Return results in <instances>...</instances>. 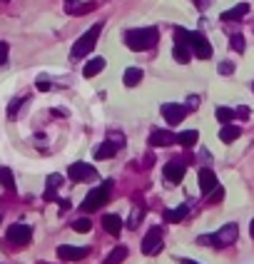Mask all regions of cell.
I'll use <instances>...</instances> for the list:
<instances>
[{
  "label": "cell",
  "mask_w": 254,
  "mask_h": 264,
  "mask_svg": "<svg viewBox=\"0 0 254 264\" xmlns=\"http://www.w3.org/2000/svg\"><path fill=\"white\" fill-rule=\"evenodd\" d=\"M142 77H145V72H142L140 67H127L125 77H122V80H125L127 87H137V85L142 82Z\"/></svg>",
  "instance_id": "obj_18"
},
{
  "label": "cell",
  "mask_w": 254,
  "mask_h": 264,
  "mask_svg": "<svg viewBox=\"0 0 254 264\" xmlns=\"http://www.w3.org/2000/svg\"><path fill=\"white\" fill-rule=\"evenodd\" d=\"M63 185V175H50L48 177V190H45V199H55V190Z\"/></svg>",
  "instance_id": "obj_23"
},
{
  "label": "cell",
  "mask_w": 254,
  "mask_h": 264,
  "mask_svg": "<svg viewBox=\"0 0 254 264\" xmlns=\"http://www.w3.org/2000/svg\"><path fill=\"white\" fill-rule=\"evenodd\" d=\"M87 254H90V249H85V247H70V244H60L58 247V257L63 262H80Z\"/></svg>",
  "instance_id": "obj_10"
},
{
  "label": "cell",
  "mask_w": 254,
  "mask_h": 264,
  "mask_svg": "<svg viewBox=\"0 0 254 264\" xmlns=\"http://www.w3.org/2000/svg\"><path fill=\"white\" fill-rule=\"evenodd\" d=\"M172 55H175V60H177L180 65H187V63L192 60V48L190 45H175Z\"/></svg>",
  "instance_id": "obj_21"
},
{
  "label": "cell",
  "mask_w": 254,
  "mask_h": 264,
  "mask_svg": "<svg viewBox=\"0 0 254 264\" xmlns=\"http://www.w3.org/2000/svg\"><path fill=\"white\" fill-rule=\"evenodd\" d=\"M160 40V30L157 28H137V30H127L125 33V43L130 50H137V53H145V50H152Z\"/></svg>",
  "instance_id": "obj_1"
},
{
  "label": "cell",
  "mask_w": 254,
  "mask_h": 264,
  "mask_svg": "<svg viewBox=\"0 0 254 264\" xmlns=\"http://www.w3.org/2000/svg\"><path fill=\"white\" fill-rule=\"evenodd\" d=\"M72 229L85 234V232H90V229H92V222H90L87 217H80V219H75V222H72Z\"/></svg>",
  "instance_id": "obj_29"
},
{
  "label": "cell",
  "mask_w": 254,
  "mask_h": 264,
  "mask_svg": "<svg viewBox=\"0 0 254 264\" xmlns=\"http://www.w3.org/2000/svg\"><path fill=\"white\" fill-rule=\"evenodd\" d=\"M145 212H147V207H145V204H137V207L132 209V214H130L127 227H130V229H137V227L142 224V219H145Z\"/></svg>",
  "instance_id": "obj_20"
},
{
  "label": "cell",
  "mask_w": 254,
  "mask_h": 264,
  "mask_svg": "<svg viewBox=\"0 0 254 264\" xmlns=\"http://www.w3.org/2000/svg\"><path fill=\"white\" fill-rule=\"evenodd\" d=\"M249 234L254 237V219H252V224H249Z\"/></svg>",
  "instance_id": "obj_41"
},
{
  "label": "cell",
  "mask_w": 254,
  "mask_h": 264,
  "mask_svg": "<svg viewBox=\"0 0 254 264\" xmlns=\"http://www.w3.org/2000/svg\"><path fill=\"white\" fill-rule=\"evenodd\" d=\"M252 90H254V82H252Z\"/></svg>",
  "instance_id": "obj_42"
},
{
  "label": "cell",
  "mask_w": 254,
  "mask_h": 264,
  "mask_svg": "<svg viewBox=\"0 0 254 264\" xmlns=\"http://www.w3.org/2000/svg\"><path fill=\"white\" fill-rule=\"evenodd\" d=\"M0 185H3L5 190L15 192V177H13V172H10L8 167H0Z\"/></svg>",
  "instance_id": "obj_26"
},
{
  "label": "cell",
  "mask_w": 254,
  "mask_h": 264,
  "mask_svg": "<svg viewBox=\"0 0 254 264\" xmlns=\"http://www.w3.org/2000/svg\"><path fill=\"white\" fill-rule=\"evenodd\" d=\"M232 72H234V63H229V60L219 63V75H232Z\"/></svg>",
  "instance_id": "obj_32"
},
{
  "label": "cell",
  "mask_w": 254,
  "mask_h": 264,
  "mask_svg": "<svg viewBox=\"0 0 254 264\" xmlns=\"http://www.w3.org/2000/svg\"><path fill=\"white\" fill-rule=\"evenodd\" d=\"M97 8V3H85V5H72V8H67V13H72V15H85V13H90V10H95Z\"/></svg>",
  "instance_id": "obj_28"
},
{
  "label": "cell",
  "mask_w": 254,
  "mask_h": 264,
  "mask_svg": "<svg viewBox=\"0 0 254 264\" xmlns=\"http://www.w3.org/2000/svg\"><path fill=\"white\" fill-rule=\"evenodd\" d=\"M192 55H197L199 60H209L212 58V45L202 33H192Z\"/></svg>",
  "instance_id": "obj_8"
},
{
  "label": "cell",
  "mask_w": 254,
  "mask_h": 264,
  "mask_svg": "<svg viewBox=\"0 0 254 264\" xmlns=\"http://www.w3.org/2000/svg\"><path fill=\"white\" fill-rule=\"evenodd\" d=\"M185 172H187V167H185V162H180V160H172V162L165 165V180L172 182V185L182 182V180H185Z\"/></svg>",
  "instance_id": "obj_11"
},
{
  "label": "cell",
  "mask_w": 254,
  "mask_h": 264,
  "mask_svg": "<svg viewBox=\"0 0 254 264\" xmlns=\"http://www.w3.org/2000/svg\"><path fill=\"white\" fill-rule=\"evenodd\" d=\"M180 262H182V264H197L194 259H180Z\"/></svg>",
  "instance_id": "obj_40"
},
{
  "label": "cell",
  "mask_w": 254,
  "mask_h": 264,
  "mask_svg": "<svg viewBox=\"0 0 254 264\" xmlns=\"http://www.w3.org/2000/svg\"><path fill=\"white\" fill-rule=\"evenodd\" d=\"M110 190H112V182H102L100 187H95L92 192H87V197L80 204V209L82 212H95L97 207H105L110 202Z\"/></svg>",
  "instance_id": "obj_2"
},
{
  "label": "cell",
  "mask_w": 254,
  "mask_h": 264,
  "mask_svg": "<svg viewBox=\"0 0 254 264\" xmlns=\"http://www.w3.org/2000/svg\"><path fill=\"white\" fill-rule=\"evenodd\" d=\"M105 70V58H92L87 65L82 67V75L85 77H95V75H100Z\"/></svg>",
  "instance_id": "obj_17"
},
{
  "label": "cell",
  "mask_w": 254,
  "mask_h": 264,
  "mask_svg": "<svg viewBox=\"0 0 254 264\" xmlns=\"http://www.w3.org/2000/svg\"><path fill=\"white\" fill-rule=\"evenodd\" d=\"M234 112H237V117H242V120H247V117H249V110H247V107H237Z\"/></svg>",
  "instance_id": "obj_37"
},
{
  "label": "cell",
  "mask_w": 254,
  "mask_h": 264,
  "mask_svg": "<svg viewBox=\"0 0 254 264\" xmlns=\"http://www.w3.org/2000/svg\"><path fill=\"white\" fill-rule=\"evenodd\" d=\"M194 3H197L199 8H207V5H209V0H194Z\"/></svg>",
  "instance_id": "obj_39"
},
{
  "label": "cell",
  "mask_w": 254,
  "mask_h": 264,
  "mask_svg": "<svg viewBox=\"0 0 254 264\" xmlns=\"http://www.w3.org/2000/svg\"><path fill=\"white\" fill-rule=\"evenodd\" d=\"M67 177L72 182H90V180L97 177V170L92 165H87V162H72L67 167Z\"/></svg>",
  "instance_id": "obj_4"
},
{
  "label": "cell",
  "mask_w": 254,
  "mask_h": 264,
  "mask_svg": "<svg viewBox=\"0 0 254 264\" xmlns=\"http://www.w3.org/2000/svg\"><path fill=\"white\" fill-rule=\"evenodd\" d=\"M229 48L237 50V53H244V38L242 35H232L229 38Z\"/></svg>",
  "instance_id": "obj_30"
},
{
  "label": "cell",
  "mask_w": 254,
  "mask_h": 264,
  "mask_svg": "<svg viewBox=\"0 0 254 264\" xmlns=\"http://www.w3.org/2000/svg\"><path fill=\"white\" fill-rule=\"evenodd\" d=\"M247 13H249V5H247V3H239V5H234L232 10H224V13H222V20H224V23L239 20V18H244Z\"/></svg>",
  "instance_id": "obj_16"
},
{
  "label": "cell",
  "mask_w": 254,
  "mask_h": 264,
  "mask_svg": "<svg viewBox=\"0 0 254 264\" xmlns=\"http://www.w3.org/2000/svg\"><path fill=\"white\" fill-rule=\"evenodd\" d=\"M185 217H187V207H177V209H167L165 212V222H172V224L182 222Z\"/></svg>",
  "instance_id": "obj_24"
},
{
  "label": "cell",
  "mask_w": 254,
  "mask_h": 264,
  "mask_svg": "<svg viewBox=\"0 0 254 264\" xmlns=\"http://www.w3.org/2000/svg\"><path fill=\"white\" fill-rule=\"evenodd\" d=\"M187 112H190V107H185V105H177V102H165V105H162V117H165L170 125H177V122H182V120L187 117Z\"/></svg>",
  "instance_id": "obj_5"
},
{
  "label": "cell",
  "mask_w": 254,
  "mask_h": 264,
  "mask_svg": "<svg viewBox=\"0 0 254 264\" xmlns=\"http://www.w3.org/2000/svg\"><path fill=\"white\" fill-rule=\"evenodd\" d=\"M214 115H217V120H219V122H224V125H229V122L237 117V112H234V110H229V107H217V110H214Z\"/></svg>",
  "instance_id": "obj_27"
},
{
  "label": "cell",
  "mask_w": 254,
  "mask_h": 264,
  "mask_svg": "<svg viewBox=\"0 0 254 264\" xmlns=\"http://www.w3.org/2000/svg\"><path fill=\"white\" fill-rule=\"evenodd\" d=\"M38 90H43V92L50 90V80L48 77H38Z\"/></svg>",
  "instance_id": "obj_34"
},
{
  "label": "cell",
  "mask_w": 254,
  "mask_h": 264,
  "mask_svg": "<svg viewBox=\"0 0 254 264\" xmlns=\"http://www.w3.org/2000/svg\"><path fill=\"white\" fill-rule=\"evenodd\" d=\"M150 142H152L155 147H170V145L177 142V135L170 130H155L150 135Z\"/></svg>",
  "instance_id": "obj_13"
},
{
  "label": "cell",
  "mask_w": 254,
  "mask_h": 264,
  "mask_svg": "<svg viewBox=\"0 0 254 264\" xmlns=\"http://www.w3.org/2000/svg\"><path fill=\"white\" fill-rule=\"evenodd\" d=\"M222 197H224V190H222V187H217V190L212 192V197H209V202H222Z\"/></svg>",
  "instance_id": "obj_35"
},
{
  "label": "cell",
  "mask_w": 254,
  "mask_h": 264,
  "mask_svg": "<svg viewBox=\"0 0 254 264\" xmlns=\"http://www.w3.org/2000/svg\"><path fill=\"white\" fill-rule=\"evenodd\" d=\"M219 185H217V175L209 170V167H202L199 170V190L204 192V195H209V192H214Z\"/></svg>",
  "instance_id": "obj_12"
},
{
  "label": "cell",
  "mask_w": 254,
  "mask_h": 264,
  "mask_svg": "<svg viewBox=\"0 0 254 264\" xmlns=\"http://www.w3.org/2000/svg\"><path fill=\"white\" fill-rule=\"evenodd\" d=\"M160 249H162V232L157 227H152L142 239V254H157Z\"/></svg>",
  "instance_id": "obj_9"
},
{
  "label": "cell",
  "mask_w": 254,
  "mask_h": 264,
  "mask_svg": "<svg viewBox=\"0 0 254 264\" xmlns=\"http://www.w3.org/2000/svg\"><path fill=\"white\" fill-rule=\"evenodd\" d=\"M125 259H127V247H115V249L107 254L105 264H122Z\"/></svg>",
  "instance_id": "obj_25"
},
{
  "label": "cell",
  "mask_w": 254,
  "mask_h": 264,
  "mask_svg": "<svg viewBox=\"0 0 254 264\" xmlns=\"http://www.w3.org/2000/svg\"><path fill=\"white\" fill-rule=\"evenodd\" d=\"M197 244H214V237H209V234H202V237H197Z\"/></svg>",
  "instance_id": "obj_36"
},
{
  "label": "cell",
  "mask_w": 254,
  "mask_h": 264,
  "mask_svg": "<svg viewBox=\"0 0 254 264\" xmlns=\"http://www.w3.org/2000/svg\"><path fill=\"white\" fill-rule=\"evenodd\" d=\"M239 135H242V130H239L237 125H222V130H219V140L229 145V142H234Z\"/></svg>",
  "instance_id": "obj_19"
},
{
  "label": "cell",
  "mask_w": 254,
  "mask_h": 264,
  "mask_svg": "<svg viewBox=\"0 0 254 264\" xmlns=\"http://www.w3.org/2000/svg\"><path fill=\"white\" fill-rule=\"evenodd\" d=\"M8 239H10L13 244H20V247H23V244H28V242L33 239V229H30L28 224H20V222H18V224H10V227H8Z\"/></svg>",
  "instance_id": "obj_6"
},
{
  "label": "cell",
  "mask_w": 254,
  "mask_h": 264,
  "mask_svg": "<svg viewBox=\"0 0 254 264\" xmlns=\"http://www.w3.org/2000/svg\"><path fill=\"white\" fill-rule=\"evenodd\" d=\"M197 142H199V132L197 130H185L177 135V145H182V147H192Z\"/></svg>",
  "instance_id": "obj_22"
},
{
  "label": "cell",
  "mask_w": 254,
  "mask_h": 264,
  "mask_svg": "<svg viewBox=\"0 0 254 264\" xmlns=\"http://www.w3.org/2000/svg\"><path fill=\"white\" fill-rule=\"evenodd\" d=\"M23 102H28V97H20V100H13V105L8 107V117H15V112L23 107Z\"/></svg>",
  "instance_id": "obj_31"
},
{
  "label": "cell",
  "mask_w": 254,
  "mask_h": 264,
  "mask_svg": "<svg viewBox=\"0 0 254 264\" xmlns=\"http://www.w3.org/2000/svg\"><path fill=\"white\" fill-rule=\"evenodd\" d=\"M197 105H199V100H197V97H190V110H194Z\"/></svg>",
  "instance_id": "obj_38"
},
{
  "label": "cell",
  "mask_w": 254,
  "mask_h": 264,
  "mask_svg": "<svg viewBox=\"0 0 254 264\" xmlns=\"http://www.w3.org/2000/svg\"><path fill=\"white\" fill-rule=\"evenodd\" d=\"M237 237H239V227H237L234 222H229V224H224V227L214 234V244H217V247H229V244L237 242Z\"/></svg>",
  "instance_id": "obj_7"
},
{
  "label": "cell",
  "mask_w": 254,
  "mask_h": 264,
  "mask_svg": "<svg viewBox=\"0 0 254 264\" xmlns=\"http://www.w3.org/2000/svg\"><path fill=\"white\" fill-rule=\"evenodd\" d=\"M120 150V145L117 142H112V140H105L97 150H95V160H110L115 152Z\"/></svg>",
  "instance_id": "obj_15"
},
{
  "label": "cell",
  "mask_w": 254,
  "mask_h": 264,
  "mask_svg": "<svg viewBox=\"0 0 254 264\" xmlns=\"http://www.w3.org/2000/svg\"><path fill=\"white\" fill-rule=\"evenodd\" d=\"M102 227H105L107 234L117 237V234L122 232V219H120L117 214H105V217H102Z\"/></svg>",
  "instance_id": "obj_14"
},
{
  "label": "cell",
  "mask_w": 254,
  "mask_h": 264,
  "mask_svg": "<svg viewBox=\"0 0 254 264\" xmlns=\"http://www.w3.org/2000/svg\"><path fill=\"white\" fill-rule=\"evenodd\" d=\"M8 53H10V50H8V43H3V40H0V67L8 63Z\"/></svg>",
  "instance_id": "obj_33"
},
{
  "label": "cell",
  "mask_w": 254,
  "mask_h": 264,
  "mask_svg": "<svg viewBox=\"0 0 254 264\" xmlns=\"http://www.w3.org/2000/svg\"><path fill=\"white\" fill-rule=\"evenodd\" d=\"M100 33H102V23H97V25H92L82 38H77V43L72 45V58H85L92 48H95V43H97V38H100Z\"/></svg>",
  "instance_id": "obj_3"
}]
</instances>
